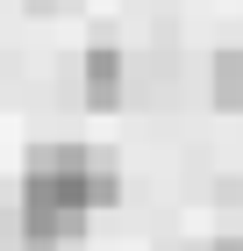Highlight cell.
I'll list each match as a JSON object with an SVG mask.
<instances>
[{
  "mask_svg": "<svg viewBox=\"0 0 243 251\" xmlns=\"http://www.w3.org/2000/svg\"><path fill=\"white\" fill-rule=\"evenodd\" d=\"M79 72H86V108H122L129 86H122V58H114V50H86Z\"/></svg>",
  "mask_w": 243,
  "mask_h": 251,
  "instance_id": "6da1fadb",
  "label": "cell"
},
{
  "mask_svg": "<svg viewBox=\"0 0 243 251\" xmlns=\"http://www.w3.org/2000/svg\"><path fill=\"white\" fill-rule=\"evenodd\" d=\"M207 100L215 108H243V58L236 50H222V58L207 65Z\"/></svg>",
  "mask_w": 243,
  "mask_h": 251,
  "instance_id": "7a4b0ae2",
  "label": "cell"
},
{
  "mask_svg": "<svg viewBox=\"0 0 243 251\" xmlns=\"http://www.w3.org/2000/svg\"><path fill=\"white\" fill-rule=\"evenodd\" d=\"M29 7H43V15H57V7H72V0H29Z\"/></svg>",
  "mask_w": 243,
  "mask_h": 251,
  "instance_id": "3957f363",
  "label": "cell"
},
{
  "mask_svg": "<svg viewBox=\"0 0 243 251\" xmlns=\"http://www.w3.org/2000/svg\"><path fill=\"white\" fill-rule=\"evenodd\" d=\"M215 251H243V244H215Z\"/></svg>",
  "mask_w": 243,
  "mask_h": 251,
  "instance_id": "277c9868",
  "label": "cell"
}]
</instances>
